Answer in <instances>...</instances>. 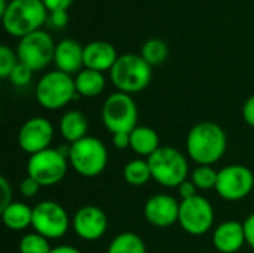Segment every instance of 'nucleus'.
Instances as JSON below:
<instances>
[{"mask_svg":"<svg viewBox=\"0 0 254 253\" xmlns=\"http://www.w3.org/2000/svg\"><path fill=\"white\" fill-rule=\"evenodd\" d=\"M122 176L128 185L137 186V188L144 186L150 180H153L147 158H134V160L128 161L124 167Z\"/></svg>","mask_w":254,"mask_h":253,"instance_id":"5701e85b","label":"nucleus"},{"mask_svg":"<svg viewBox=\"0 0 254 253\" xmlns=\"http://www.w3.org/2000/svg\"><path fill=\"white\" fill-rule=\"evenodd\" d=\"M1 221L10 231H24L33 225V207L13 201L1 210Z\"/></svg>","mask_w":254,"mask_h":253,"instance_id":"4be33fe9","label":"nucleus"},{"mask_svg":"<svg viewBox=\"0 0 254 253\" xmlns=\"http://www.w3.org/2000/svg\"><path fill=\"white\" fill-rule=\"evenodd\" d=\"M253 200H254V191H253Z\"/></svg>","mask_w":254,"mask_h":253,"instance_id":"ea45409f","label":"nucleus"},{"mask_svg":"<svg viewBox=\"0 0 254 253\" xmlns=\"http://www.w3.org/2000/svg\"><path fill=\"white\" fill-rule=\"evenodd\" d=\"M18 63H19L18 54L10 46L1 45L0 46V76L9 78Z\"/></svg>","mask_w":254,"mask_h":253,"instance_id":"cd10ccee","label":"nucleus"},{"mask_svg":"<svg viewBox=\"0 0 254 253\" xmlns=\"http://www.w3.org/2000/svg\"><path fill=\"white\" fill-rule=\"evenodd\" d=\"M55 45L57 43H54L48 31L36 30L19 39L16 54L21 63L36 72L45 69L51 61H54Z\"/></svg>","mask_w":254,"mask_h":253,"instance_id":"f8f14e48","label":"nucleus"},{"mask_svg":"<svg viewBox=\"0 0 254 253\" xmlns=\"http://www.w3.org/2000/svg\"><path fill=\"white\" fill-rule=\"evenodd\" d=\"M0 191H1V198H0V210L6 209L10 203H13L12 197H13V191H12V185L9 183V180L6 177H0Z\"/></svg>","mask_w":254,"mask_h":253,"instance_id":"2f4dec72","label":"nucleus"},{"mask_svg":"<svg viewBox=\"0 0 254 253\" xmlns=\"http://www.w3.org/2000/svg\"><path fill=\"white\" fill-rule=\"evenodd\" d=\"M68 155L60 149L48 148L28 157L27 176L34 179L42 188L55 186L65 177L68 171Z\"/></svg>","mask_w":254,"mask_h":253,"instance_id":"6e6552de","label":"nucleus"},{"mask_svg":"<svg viewBox=\"0 0 254 253\" xmlns=\"http://www.w3.org/2000/svg\"><path fill=\"white\" fill-rule=\"evenodd\" d=\"M179 225L190 236H204L214 225V207L202 195L180 201Z\"/></svg>","mask_w":254,"mask_h":253,"instance_id":"9b49d317","label":"nucleus"},{"mask_svg":"<svg viewBox=\"0 0 254 253\" xmlns=\"http://www.w3.org/2000/svg\"><path fill=\"white\" fill-rule=\"evenodd\" d=\"M89 122L80 110H67L60 119V134L70 145L88 136Z\"/></svg>","mask_w":254,"mask_h":253,"instance_id":"6ab92c4d","label":"nucleus"},{"mask_svg":"<svg viewBox=\"0 0 254 253\" xmlns=\"http://www.w3.org/2000/svg\"><path fill=\"white\" fill-rule=\"evenodd\" d=\"M7 6H9V3L6 0H0V15H3L6 12Z\"/></svg>","mask_w":254,"mask_h":253,"instance_id":"58836bf2","label":"nucleus"},{"mask_svg":"<svg viewBox=\"0 0 254 253\" xmlns=\"http://www.w3.org/2000/svg\"><path fill=\"white\" fill-rule=\"evenodd\" d=\"M152 177L164 188H179L189 179V163L174 146H161L147 158Z\"/></svg>","mask_w":254,"mask_h":253,"instance_id":"39448f33","label":"nucleus"},{"mask_svg":"<svg viewBox=\"0 0 254 253\" xmlns=\"http://www.w3.org/2000/svg\"><path fill=\"white\" fill-rule=\"evenodd\" d=\"M70 216L67 210L57 201H40L33 207L31 228L48 240H57L67 234L70 230Z\"/></svg>","mask_w":254,"mask_h":253,"instance_id":"1a4fd4ad","label":"nucleus"},{"mask_svg":"<svg viewBox=\"0 0 254 253\" xmlns=\"http://www.w3.org/2000/svg\"><path fill=\"white\" fill-rule=\"evenodd\" d=\"M54 125L43 116L27 119L18 130V146L28 155H34L51 148L54 140Z\"/></svg>","mask_w":254,"mask_h":253,"instance_id":"ddd939ff","label":"nucleus"},{"mask_svg":"<svg viewBox=\"0 0 254 253\" xmlns=\"http://www.w3.org/2000/svg\"><path fill=\"white\" fill-rule=\"evenodd\" d=\"M254 191L253 171L243 164H229L219 170L216 192L229 203L241 201Z\"/></svg>","mask_w":254,"mask_h":253,"instance_id":"9d476101","label":"nucleus"},{"mask_svg":"<svg viewBox=\"0 0 254 253\" xmlns=\"http://www.w3.org/2000/svg\"><path fill=\"white\" fill-rule=\"evenodd\" d=\"M71 225L77 237H80L82 240L97 242L106 234L109 219L103 209L92 204H86L74 213Z\"/></svg>","mask_w":254,"mask_h":253,"instance_id":"4468645a","label":"nucleus"},{"mask_svg":"<svg viewBox=\"0 0 254 253\" xmlns=\"http://www.w3.org/2000/svg\"><path fill=\"white\" fill-rule=\"evenodd\" d=\"M168 45L164 39L161 37H152L147 39L143 46H141V57L153 67V66H159L162 64L167 57H168Z\"/></svg>","mask_w":254,"mask_h":253,"instance_id":"393cba45","label":"nucleus"},{"mask_svg":"<svg viewBox=\"0 0 254 253\" xmlns=\"http://www.w3.org/2000/svg\"><path fill=\"white\" fill-rule=\"evenodd\" d=\"M76 84L74 78L58 69L45 73L36 85V100L48 110H58L65 107L74 97Z\"/></svg>","mask_w":254,"mask_h":253,"instance_id":"423d86ee","label":"nucleus"},{"mask_svg":"<svg viewBox=\"0 0 254 253\" xmlns=\"http://www.w3.org/2000/svg\"><path fill=\"white\" fill-rule=\"evenodd\" d=\"M76 92L77 95H82L85 98H94L100 95L106 88V78L103 72L92 70L88 67H83L76 76Z\"/></svg>","mask_w":254,"mask_h":253,"instance_id":"412c9836","label":"nucleus"},{"mask_svg":"<svg viewBox=\"0 0 254 253\" xmlns=\"http://www.w3.org/2000/svg\"><path fill=\"white\" fill-rule=\"evenodd\" d=\"M101 122L112 133H131L138 124V107L132 95L125 92L110 94L101 107Z\"/></svg>","mask_w":254,"mask_h":253,"instance_id":"0eeeda50","label":"nucleus"},{"mask_svg":"<svg viewBox=\"0 0 254 253\" xmlns=\"http://www.w3.org/2000/svg\"><path fill=\"white\" fill-rule=\"evenodd\" d=\"M43 4L46 6L48 12H54V10H67L70 7V4L73 3V0H42Z\"/></svg>","mask_w":254,"mask_h":253,"instance_id":"c9c22d12","label":"nucleus"},{"mask_svg":"<svg viewBox=\"0 0 254 253\" xmlns=\"http://www.w3.org/2000/svg\"><path fill=\"white\" fill-rule=\"evenodd\" d=\"M244 230H246V242L254 251V213H252L244 221Z\"/></svg>","mask_w":254,"mask_h":253,"instance_id":"e433bc0d","label":"nucleus"},{"mask_svg":"<svg viewBox=\"0 0 254 253\" xmlns=\"http://www.w3.org/2000/svg\"><path fill=\"white\" fill-rule=\"evenodd\" d=\"M217 177H219V170H214L213 166H198L190 174V180L195 183V186L199 191L216 189Z\"/></svg>","mask_w":254,"mask_h":253,"instance_id":"a878e982","label":"nucleus"},{"mask_svg":"<svg viewBox=\"0 0 254 253\" xmlns=\"http://www.w3.org/2000/svg\"><path fill=\"white\" fill-rule=\"evenodd\" d=\"M118 57L116 48L107 40H92L83 48V64L92 70L110 72Z\"/></svg>","mask_w":254,"mask_h":253,"instance_id":"a211bd4d","label":"nucleus"},{"mask_svg":"<svg viewBox=\"0 0 254 253\" xmlns=\"http://www.w3.org/2000/svg\"><path fill=\"white\" fill-rule=\"evenodd\" d=\"M177 191H179V195L182 197V200H189V198H192V197L199 195V194H198L199 189L195 186V183H193L190 179L185 180V182L177 188Z\"/></svg>","mask_w":254,"mask_h":253,"instance_id":"473e14b6","label":"nucleus"},{"mask_svg":"<svg viewBox=\"0 0 254 253\" xmlns=\"http://www.w3.org/2000/svg\"><path fill=\"white\" fill-rule=\"evenodd\" d=\"M180 203L170 194L152 195L143 209L146 221L155 228H168L179 222Z\"/></svg>","mask_w":254,"mask_h":253,"instance_id":"2eb2a0df","label":"nucleus"},{"mask_svg":"<svg viewBox=\"0 0 254 253\" xmlns=\"http://www.w3.org/2000/svg\"><path fill=\"white\" fill-rule=\"evenodd\" d=\"M68 161L79 176L92 179L106 170L109 151L103 140L94 136H86L82 140L68 145Z\"/></svg>","mask_w":254,"mask_h":253,"instance_id":"20e7f679","label":"nucleus"},{"mask_svg":"<svg viewBox=\"0 0 254 253\" xmlns=\"http://www.w3.org/2000/svg\"><path fill=\"white\" fill-rule=\"evenodd\" d=\"M213 245L220 253L238 252L244 245H247L244 222L225 221L219 224L213 231Z\"/></svg>","mask_w":254,"mask_h":253,"instance_id":"dca6fc26","label":"nucleus"},{"mask_svg":"<svg viewBox=\"0 0 254 253\" xmlns=\"http://www.w3.org/2000/svg\"><path fill=\"white\" fill-rule=\"evenodd\" d=\"M228 149V136L225 130L213 122L202 121L193 125L186 137L188 157L198 166H214Z\"/></svg>","mask_w":254,"mask_h":253,"instance_id":"f257e3e1","label":"nucleus"},{"mask_svg":"<svg viewBox=\"0 0 254 253\" xmlns=\"http://www.w3.org/2000/svg\"><path fill=\"white\" fill-rule=\"evenodd\" d=\"M140 158H149L161 148V139L156 130L147 125H137L131 131V146H129Z\"/></svg>","mask_w":254,"mask_h":253,"instance_id":"aec40b11","label":"nucleus"},{"mask_svg":"<svg viewBox=\"0 0 254 253\" xmlns=\"http://www.w3.org/2000/svg\"><path fill=\"white\" fill-rule=\"evenodd\" d=\"M40 188H42V186H40L34 179H31L30 176L24 177V179L19 182V194H21L24 198H33V197H36V195L39 194Z\"/></svg>","mask_w":254,"mask_h":253,"instance_id":"c756f323","label":"nucleus"},{"mask_svg":"<svg viewBox=\"0 0 254 253\" xmlns=\"http://www.w3.org/2000/svg\"><path fill=\"white\" fill-rule=\"evenodd\" d=\"M33 69H30L27 64L24 63H18L16 67L12 70L10 76H9V81L16 86V88H22V86H27L30 82H31V78H33Z\"/></svg>","mask_w":254,"mask_h":253,"instance_id":"c85d7f7f","label":"nucleus"},{"mask_svg":"<svg viewBox=\"0 0 254 253\" xmlns=\"http://www.w3.org/2000/svg\"><path fill=\"white\" fill-rule=\"evenodd\" d=\"M1 19L9 34L24 37L40 30L48 19V9L42 0H10Z\"/></svg>","mask_w":254,"mask_h":253,"instance_id":"7ed1b4c3","label":"nucleus"},{"mask_svg":"<svg viewBox=\"0 0 254 253\" xmlns=\"http://www.w3.org/2000/svg\"><path fill=\"white\" fill-rule=\"evenodd\" d=\"M243 119L247 125L254 128V94L246 100L243 106Z\"/></svg>","mask_w":254,"mask_h":253,"instance_id":"72a5a7b5","label":"nucleus"},{"mask_svg":"<svg viewBox=\"0 0 254 253\" xmlns=\"http://www.w3.org/2000/svg\"><path fill=\"white\" fill-rule=\"evenodd\" d=\"M68 22V13L67 10H54L49 12L46 24L52 28H64Z\"/></svg>","mask_w":254,"mask_h":253,"instance_id":"7c9ffc66","label":"nucleus"},{"mask_svg":"<svg viewBox=\"0 0 254 253\" xmlns=\"http://www.w3.org/2000/svg\"><path fill=\"white\" fill-rule=\"evenodd\" d=\"M112 143L116 149H128L131 146V133H116L112 134Z\"/></svg>","mask_w":254,"mask_h":253,"instance_id":"f704fd0d","label":"nucleus"},{"mask_svg":"<svg viewBox=\"0 0 254 253\" xmlns=\"http://www.w3.org/2000/svg\"><path fill=\"white\" fill-rule=\"evenodd\" d=\"M152 69L140 54H122L110 69V79L119 92L132 95L149 86Z\"/></svg>","mask_w":254,"mask_h":253,"instance_id":"f03ea898","label":"nucleus"},{"mask_svg":"<svg viewBox=\"0 0 254 253\" xmlns=\"http://www.w3.org/2000/svg\"><path fill=\"white\" fill-rule=\"evenodd\" d=\"M106 253H147V248L138 234L124 231L112 239Z\"/></svg>","mask_w":254,"mask_h":253,"instance_id":"b1692460","label":"nucleus"},{"mask_svg":"<svg viewBox=\"0 0 254 253\" xmlns=\"http://www.w3.org/2000/svg\"><path fill=\"white\" fill-rule=\"evenodd\" d=\"M51 253H82L77 248L71 246V245H60L52 248Z\"/></svg>","mask_w":254,"mask_h":253,"instance_id":"4c0bfd02","label":"nucleus"},{"mask_svg":"<svg viewBox=\"0 0 254 253\" xmlns=\"http://www.w3.org/2000/svg\"><path fill=\"white\" fill-rule=\"evenodd\" d=\"M83 48L76 39H63L55 45L54 64L58 70L73 75L83 69Z\"/></svg>","mask_w":254,"mask_h":253,"instance_id":"f3484780","label":"nucleus"},{"mask_svg":"<svg viewBox=\"0 0 254 253\" xmlns=\"http://www.w3.org/2000/svg\"><path fill=\"white\" fill-rule=\"evenodd\" d=\"M18 251L19 253H51L52 248L46 237L33 231L21 237L18 243Z\"/></svg>","mask_w":254,"mask_h":253,"instance_id":"bb28decb","label":"nucleus"}]
</instances>
